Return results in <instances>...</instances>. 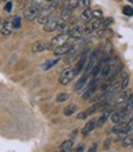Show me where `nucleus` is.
<instances>
[{
    "mask_svg": "<svg viewBox=\"0 0 133 152\" xmlns=\"http://www.w3.org/2000/svg\"><path fill=\"white\" fill-rule=\"evenodd\" d=\"M96 151H98V144H92L88 150V152H96Z\"/></svg>",
    "mask_w": 133,
    "mask_h": 152,
    "instance_id": "obj_35",
    "label": "nucleus"
},
{
    "mask_svg": "<svg viewBox=\"0 0 133 152\" xmlns=\"http://www.w3.org/2000/svg\"><path fill=\"white\" fill-rule=\"evenodd\" d=\"M52 12H53V9L48 7L47 5H43V7L41 9L38 16H37V18H36V22L44 26L52 18Z\"/></svg>",
    "mask_w": 133,
    "mask_h": 152,
    "instance_id": "obj_2",
    "label": "nucleus"
},
{
    "mask_svg": "<svg viewBox=\"0 0 133 152\" xmlns=\"http://www.w3.org/2000/svg\"><path fill=\"white\" fill-rule=\"evenodd\" d=\"M81 18H84L86 22L91 21L92 18H94V14H92V10H90V9H85V10L83 11L81 14Z\"/></svg>",
    "mask_w": 133,
    "mask_h": 152,
    "instance_id": "obj_22",
    "label": "nucleus"
},
{
    "mask_svg": "<svg viewBox=\"0 0 133 152\" xmlns=\"http://www.w3.org/2000/svg\"><path fill=\"white\" fill-rule=\"evenodd\" d=\"M92 14H94V18H101V16H102L101 10H94Z\"/></svg>",
    "mask_w": 133,
    "mask_h": 152,
    "instance_id": "obj_32",
    "label": "nucleus"
},
{
    "mask_svg": "<svg viewBox=\"0 0 133 152\" xmlns=\"http://www.w3.org/2000/svg\"><path fill=\"white\" fill-rule=\"evenodd\" d=\"M77 110H78V106H75V104H69V106H66L64 108V115L70 117L72 114H74Z\"/></svg>",
    "mask_w": 133,
    "mask_h": 152,
    "instance_id": "obj_21",
    "label": "nucleus"
},
{
    "mask_svg": "<svg viewBox=\"0 0 133 152\" xmlns=\"http://www.w3.org/2000/svg\"><path fill=\"white\" fill-rule=\"evenodd\" d=\"M127 98H128V93L126 92V91H123V92H121L118 96H117V98L113 101V106H120V104H125L126 103V101H127Z\"/></svg>",
    "mask_w": 133,
    "mask_h": 152,
    "instance_id": "obj_15",
    "label": "nucleus"
},
{
    "mask_svg": "<svg viewBox=\"0 0 133 152\" xmlns=\"http://www.w3.org/2000/svg\"><path fill=\"white\" fill-rule=\"evenodd\" d=\"M79 6L88 7V6H90V1H89V0H80V1H79Z\"/></svg>",
    "mask_w": 133,
    "mask_h": 152,
    "instance_id": "obj_30",
    "label": "nucleus"
},
{
    "mask_svg": "<svg viewBox=\"0 0 133 152\" xmlns=\"http://www.w3.org/2000/svg\"><path fill=\"white\" fill-rule=\"evenodd\" d=\"M46 49H50V47H48V44H47L46 42H43V41H37V42H35L32 44L33 53H42Z\"/></svg>",
    "mask_w": 133,
    "mask_h": 152,
    "instance_id": "obj_10",
    "label": "nucleus"
},
{
    "mask_svg": "<svg viewBox=\"0 0 133 152\" xmlns=\"http://www.w3.org/2000/svg\"><path fill=\"white\" fill-rule=\"evenodd\" d=\"M84 151H85V146L84 145H80V146H78L77 148H75L74 152H84Z\"/></svg>",
    "mask_w": 133,
    "mask_h": 152,
    "instance_id": "obj_36",
    "label": "nucleus"
},
{
    "mask_svg": "<svg viewBox=\"0 0 133 152\" xmlns=\"http://www.w3.org/2000/svg\"><path fill=\"white\" fill-rule=\"evenodd\" d=\"M1 23H3V20H1V17H0V27H1Z\"/></svg>",
    "mask_w": 133,
    "mask_h": 152,
    "instance_id": "obj_37",
    "label": "nucleus"
},
{
    "mask_svg": "<svg viewBox=\"0 0 133 152\" xmlns=\"http://www.w3.org/2000/svg\"><path fill=\"white\" fill-rule=\"evenodd\" d=\"M122 145L125 146V147L132 146L133 145V135H127L125 139L122 140Z\"/></svg>",
    "mask_w": 133,
    "mask_h": 152,
    "instance_id": "obj_23",
    "label": "nucleus"
},
{
    "mask_svg": "<svg viewBox=\"0 0 133 152\" xmlns=\"http://www.w3.org/2000/svg\"><path fill=\"white\" fill-rule=\"evenodd\" d=\"M122 109L125 110L126 113H128V112H132V109H133V92L128 96V98H127V101H126V103L123 104V107H122Z\"/></svg>",
    "mask_w": 133,
    "mask_h": 152,
    "instance_id": "obj_17",
    "label": "nucleus"
},
{
    "mask_svg": "<svg viewBox=\"0 0 133 152\" xmlns=\"http://www.w3.org/2000/svg\"><path fill=\"white\" fill-rule=\"evenodd\" d=\"M111 144H112V139L111 137H107L103 142V150H109L111 147Z\"/></svg>",
    "mask_w": 133,
    "mask_h": 152,
    "instance_id": "obj_29",
    "label": "nucleus"
},
{
    "mask_svg": "<svg viewBox=\"0 0 133 152\" xmlns=\"http://www.w3.org/2000/svg\"><path fill=\"white\" fill-rule=\"evenodd\" d=\"M88 79H89V76H86V75H83L81 77H80V79L77 81V83H75V86H74V91H75V92H80V91L84 88L85 85H86Z\"/></svg>",
    "mask_w": 133,
    "mask_h": 152,
    "instance_id": "obj_12",
    "label": "nucleus"
},
{
    "mask_svg": "<svg viewBox=\"0 0 133 152\" xmlns=\"http://www.w3.org/2000/svg\"><path fill=\"white\" fill-rule=\"evenodd\" d=\"M13 30H14V17H7L6 20L3 22L1 33L4 36H9V34H11Z\"/></svg>",
    "mask_w": 133,
    "mask_h": 152,
    "instance_id": "obj_6",
    "label": "nucleus"
},
{
    "mask_svg": "<svg viewBox=\"0 0 133 152\" xmlns=\"http://www.w3.org/2000/svg\"><path fill=\"white\" fill-rule=\"evenodd\" d=\"M126 112L123 110L122 108L117 109L115 113H112V115H111V121L113 123V124H118V123H122L123 121V118H125L126 115Z\"/></svg>",
    "mask_w": 133,
    "mask_h": 152,
    "instance_id": "obj_8",
    "label": "nucleus"
},
{
    "mask_svg": "<svg viewBox=\"0 0 133 152\" xmlns=\"http://www.w3.org/2000/svg\"><path fill=\"white\" fill-rule=\"evenodd\" d=\"M68 5H69L70 7H73V9H75V7L79 6V1H78V0H72V1L68 3Z\"/></svg>",
    "mask_w": 133,
    "mask_h": 152,
    "instance_id": "obj_31",
    "label": "nucleus"
},
{
    "mask_svg": "<svg viewBox=\"0 0 133 152\" xmlns=\"http://www.w3.org/2000/svg\"><path fill=\"white\" fill-rule=\"evenodd\" d=\"M74 77H75L74 69L66 68V69H64V70L61 72L58 81H59V83H61V85H68V83H69Z\"/></svg>",
    "mask_w": 133,
    "mask_h": 152,
    "instance_id": "obj_4",
    "label": "nucleus"
},
{
    "mask_svg": "<svg viewBox=\"0 0 133 152\" xmlns=\"http://www.w3.org/2000/svg\"><path fill=\"white\" fill-rule=\"evenodd\" d=\"M11 9H13V3L11 1H7L5 5V11L6 12H11Z\"/></svg>",
    "mask_w": 133,
    "mask_h": 152,
    "instance_id": "obj_33",
    "label": "nucleus"
},
{
    "mask_svg": "<svg viewBox=\"0 0 133 152\" xmlns=\"http://www.w3.org/2000/svg\"><path fill=\"white\" fill-rule=\"evenodd\" d=\"M131 4H132V5H133V0H131Z\"/></svg>",
    "mask_w": 133,
    "mask_h": 152,
    "instance_id": "obj_38",
    "label": "nucleus"
},
{
    "mask_svg": "<svg viewBox=\"0 0 133 152\" xmlns=\"http://www.w3.org/2000/svg\"><path fill=\"white\" fill-rule=\"evenodd\" d=\"M70 47H72V44L65 43V44L58 47V48H55V49L53 50V54L57 56V58H61V56H63V55H65V54H68V52H69V49H70Z\"/></svg>",
    "mask_w": 133,
    "mask_h": 152,
    "instance_id": "obj_9",
    "label": "nucleus"
},
{
    "mask_svg": "<svg viewBox=\"0 0 133 152\" xmlns=\"http://www.w3.org/2000/svg\"><path fill=\"white\" fill-rule=\"evenodd\" d=\"M68 98H69L68 93H59V94H57V102H64Z\"/></svg>",
    "mask_w": 133,
    "mask_h": 152,
    "instance_id": "obj_26",
    "label": "nucleus"
},
{
    "mask_svg": "<svg viewBox=\"0 0 133 152\" xmlns=\"http://www.w3.org/2000/svg\"><path fill=\"white\" fill-rule=\"evenodd\" d=\"M127 124H128V123H118V124H115V126L112 128L111 131L115 132V134H122V132L126 131Z\"/></svg>",
    "mask_w": 133,
    "mask_h": 152,
    "instance_id": "obj_18",
    "label": "nucleus"
},
{
    "mask_svg": "<svg viewBox=\"0 0 133 152\" xmlns=\"http://www.w3.org/2000/svg\"><path fill=\"white\" fill-rule=\"evenodd\" d=\"M62 22H63V20L61 17H52L51 20L43 26V28H44L46 32H54V31H57L59 28Z\"/></svg>",
    "mask_w": 133,
    "mask_h": 152,
    "instance_id": "obj_5",
    "label": "nucleus"
},
{
    "mask_svg": "<svg viewBox=\"0 0 133 152\" xmlns=\"http://www.w3.org/2000/svg\"><path fill=\"white\" fill-rule=\"evenodd\" d=\"M112 22H113V20H112V18H111V17H109V18H106V20H105V21H103V22H102V25H103V26H105V28H107V26H109V25H111Z\"/></svg>",
    "mask_w": 133,
    "mask_h": 152,
    "instance_id": "obj_34",
    "label": "nucleus"
},
{
    "mask_svg": "<svg viewBox=\"0 0 133 152\" xmlns=\"http://www.w3.org/2000/svg\"><path fill=\"white\" fill-rule=\"evenodd\" d=\"M96 90H98V86H88V88H86V91H85L84 93H83V99H89L92 94L96 92Z\"/></svg>",
    "mask_w": 133,
    "mask_h": 152,
    "instance_id": "obj_20",
    "label": "nucleus"
},
{
    "mask_svg": "<svg viewBox=\"0 0 133 152\" xmlns=\"http://www.w3.org/2000/svg\"><path fill=\"white\" fill-rule=\"evenodd\" d=\"M111 33V30L107 27V28H103V30H100L99 32H98V37H100V38H105L106 36H109Z\"/></svg>",
    "mask_w": 133,
    "mask_h": 152,
    "instance_id": "obj_25",
    "label": "nucleus"
},
{
    "mask_svg": "<svg viewBox=\"0 0 133 152\" xmlns=\"http://www.w3.org/2000/svg\"><path fill=\"white\" fill-rule=\"evenodd\" d=\"M69 38H74V39H77V41H79V39H81V37H83V33H84V28L81 27V26H79V25H77V26H73L70 30H69Z\"/></svg>",
    "mask_w": 133,
    "mask_h": 152,
    "instance_id": "obj_7",
    "label": "nucleus"
},
{
    "mask_svg": "<svg viewBox=\"0 0 133 152\" xmlns=\"http://www.w3.org/2000/svg\"><path fill=\"white\" fill-rule=\"evenodd\" d=\"M43 4L42 3H37V1H33L31 3L30 5H28L25 11H24V17L26 18L27 21H33L37 18V16H38L41 9H42Z\"/></svg>",
    "mask_w": 133,
    "mask_h": 152,
    "instance_id": "obj_1",
    "label": "nucleus"
},
{
    "mask_svg": "<svg viewBox=\"0 0 133 152\" xmlns=\"http://www.w3.org/2000/svg\"><path fill=\"white\" fill-rule=\"evenodd\" d=\"M128 83H129V75H125L123 76V79L121 80V87H122V90H126L127 88V86H128Z\"/></svg>",
    "mask_w": 133,
    "mask_h": 152,
    "instance_id": "obj_24",
    "label": "nucleus"
},
{
    "mask_svg": "<svg viewBox=\"0 0 133 152\" xmlns=\"http://www.w3.org/2000/svg\"><path fill=\"white\" fill-rule=\"evenodd\" d=\"M68 39H69V33H59L58 36H55V37L52 38L51 43L48 44L50 49H55V48H58V47L65 44Z\"/></svg>",
    "mask_w": 133,
    "mask_h": 152,
    "instance_id": "obj_3",
    "label": "nucleus"
},
{
    "mask_svg": "<svg viewBox=\"0 0 133 152\" xmlns=\"http://www.w3.org/2000/svg\"><path fill=\"white\" fill-rule=\"evenodd\" d=\"M73 10H74V9H73V7H70L68 4H66V6H65V7H63V10H62V12H61V18H62L63 21L68 22V21L70 20L72 15H73Z\"/></svg>",
    "mask_w": 133,
    "mask_h": 152,
    "instance_id": "obj_11",
    "label": "nucleus"
},
{
    "mask_svg": "<svg viewBox=\"0 0 133 152\" xmlns=\"http://www.w3.org/2000/svg\"><path fill=\"white\" fill-rule=\"evenodd\" d=\"M95 128H96V119H91V120H89L86 124H85V126L83 128V135H88L89 132H91Z\"/></svg>",
    "mask_w": 133,
    "mask_h": 152,
    "instance_id": "obj_14",
    "label": "nucleus"
},
{
    "mask_svg": "<svg viewBox=\"0 0 133 152\" xmlns=\"http://www.w3.org/2000/svg\"><path fill=\"white\" fill-rule=\"evenodd\" d=\"M73 146H74L73 140H65V141L62 142L61 146H59V152H72L73 151Z\"/></svg>",
    "mask_w": 133,
    "mask_h": 152,
    "instance_id": "obj_13",
    "label": "nucleus"
},
{
    "mask_svg": "<svg viewBox=\"0 0 133 152\" xmlns=\"http://www.w3.org/2000/svg\"><path fill=\"white\" fill-rule=\"evenodd\" d=\"M20 27H21V17L14 16V28H20Z\"/></svg>",
    "mask_w": 133,
    "mask_h": 152,
    "instance_id": "obj_28",
    "label": "nucleus"
},
{
    "mask_svg": "<svg viewBox=\"0 0 133 152\" xmlns=\"http://www.w3.org/2000/svg\"><path fill=\"white\" fill-rule=\"evenodd\" d=\"M110 113H111V109L106 110V112L103 113L100 118H98V119H96V128H100V126H102L103 124H105L106 120H107V119H109V117H110Z\"/></svg>",
    "mask_w": 133,
    "mask_h": 152,
    "instance_id": "obj_16",
    "label": "nucleus"
},
{
    "mask_svg": "<svg viewBox=\"0 0 133 152\" xmlns=\"http://www.w3.org/2000/svg\"><path fill=\"white\" fill-rule=\"evenodd\" d=\"M123 14L126 16H133V7L129 6V5H126L123 7Z\"/></svg>",
    "mask_w": 133,
    "mask_h": 152,
    "instance_id": "obj_27",
    "label": "nucleus"
},
{
    "mask_svg": "<svg viewBox=\"0 0 133 152\" xmlns=\"http://www.w3.org/2000/svg\"><path fill=\"white\" fill-rule=\"evenodd\" d=\"M59 60H61V58H54V59H50V60H47L43 65H42V69L43 70H50V69H52L54 65H57L59 63Z\"/></svg>",
    "mask_w": 133,
    "mask_h": 152,
    "instance_id": "obj_19",
    "label": "nucleus"
}]
</instances>
